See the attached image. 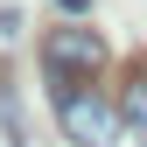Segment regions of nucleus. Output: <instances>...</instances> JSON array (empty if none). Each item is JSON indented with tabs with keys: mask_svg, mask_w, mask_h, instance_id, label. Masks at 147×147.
Masks as SVG:
<instances>
[{
	"mask_svg": "<svg viewBox=\"0 0 147 147\" xmlns=\"http://www.w3.org/2000/svg\"><path fill=\"white\" fill-rule=\"evenodd\" d=\"M56 126H63V140H70V147H119L126 112L105 98V91L77 84V91H56Z\"/></svg>",
	"mask_w": 147,
	"mask_h": 147,
	"instance_id": "f257e3e1",
	"label": "nucleus"
},
{
	"mask_svg": "<svg viewBox=\"0 0 147 147\" xmlns=\"http://www.w3.org/2000/svg\"><path fill=\"white\" fill-rule=\"evenodd\" d=\"M42 70H49V84L56 91H77L84 77H98L105 70V35L98 28H49V42H42Z\"/></svg>",
	"mask_w": 147,
	"mask_h": 147,
	"instance_id": "f03ea898",
	"label": "nucleus"
},
{
	"mask_svg": "<svg viewBox=\"0 0 147 147\" xmlns=\"http://www.w3.org/2000/svg\"><path fill=\"white\" fill-rule=\"evenodd\" d=\"M119 112H126V126H133V133L147 140V70H140L133 84H126V98H119Z\"/></svg>",
	"mask_w": 147,
	"mask_h": 147,
	"instance_id": "7ed1b4c3",
	"label": "nucleus"
},
{
	"mask_svg": "<svg viewBox=\"0 0 147 147\" xmlns=\"http://www.w3.org/2000/svg\"><path fill=\"white\" fill-rule=\"evenodd\" d=\"M49 7H56V14H84L91 0H49Z\"/></svg>",
	"mask_w": 147,
	"mask_h": 147,
	"instance_id": "20e7f679",
	"label": "nucleus"
}]
</instances>
